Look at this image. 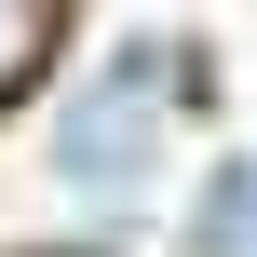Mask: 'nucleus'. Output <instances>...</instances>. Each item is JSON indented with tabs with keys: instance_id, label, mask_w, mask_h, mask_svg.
Returning <instances> with one entry per match:
<instances>
[{
	"instance_id": "obj_2",
	"label": "nucleus",
	"mask_w": 257,
	"mask_h": 257,
	"mask_svg": "<svg viewBox=\"0 0 257 257\" xmlns=\"http://www.w3.org/2000/svg\"><path fill=\"white\" fill-rule=\"evenodd\" d=\"M41 54H54V0H0V95H14Z\"/></svg>"
},
{
	"instance_id": "obj_1",
	"label": "nucleus",
	"mask_w": 257,
	"mask_h": 257,
	"mask_svg": "<svg viewBox=\"0 0 257 257\" xmlns=\"http://www.w3.org/2000/svg\"><path fill=\"white\" fill-rule=\"evenodd\" d=\"M163 108H176V68H163V41H136V54H108V81H81L68 95V122H54V176L68 190H149V163H163Z\"/></svg>"
}]
</instances>
